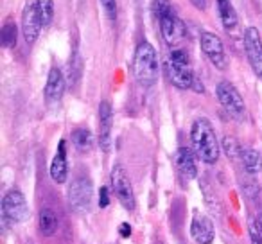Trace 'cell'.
Here are the masks:
<instances>
[{"label": "cell", "mask_w": 262, "mask_h": 244, "mask_svg": "<svg viewBox=\"0 0 262 244\" xmlns=\"http://www.w3.org/2000/svg\"><path fill=\"white\" fill-rule=\"evenodd\" d=\"M190 140L196 157L207 165H214L219 160L221 146H219L217 135L212 128L210 120L205 117H198L190 128Z\"/></svg>", "instance_id": "1"}, {"label": "cell", "mask_w": 262, "mask_h": 244, "mask_svg": "<svg viewBox=\"0 0 262 244\" xmlns=\"http://www.w3.org/2000/svg\"><path fill=\"white\" fill-rule=\"evenodd\" d=\"M133 76L137 83L144 88H151L160 76L157 49L149 41H140L137 45L135 58H133Z\"/></svg>", "instance_id": "2"}, {"label": "cell", "mask_w": 262, "mask_h": 244, "mask_svg": "<svg viewBox=\"0 0 262 244\" xmlns=\"http://www.w3.org/2000/svg\"><path fill=\"white\" fill-rule=\"evenodd\" d=\"M153 13L158 18L162 38L165 40V43L176 47L185 38V26L176 15L172 4L169 0H153Z\"/></svg>", "instance_id": "3"}, {"label": "cell", "mask_w": 262, "mask_h": 244, "mask_svg": "<svg viewBox=\"0 0 262 244\" xmlns=\"http://www.w3.org/2000/svg\"><path fill=\"white\" fill-rule=\"evenodd\" d=\"M165 72H167L169 81L180 90H190L194 79H196L192 69H190L189 56L182 49H172L171 51L167 61H165Z\"/></svg>", "instance_id": "4"}, {"label": "cell", "mask_w": 262, "mask_h": 244, "mask_svg": "<svg viewBox=\"0 0 262 244\" xmlns=\"http://www.w3.org/2000/svg\"><path fill=\"white\" fill-rule=\"evenodd\" d=\"M94 185L88 176H77L69 187V207L74 214H86L90 212Z\"/></svg>", "instance_id": "5"}, {"label": "cell", "mask_w": 262, "mask_h": 244, "mask_svg": "<svg viewBox=\"0 0 262 244\" xmlns=\"http://www.w3.org/2000/svg\"><path fill=\"white\" fill-rule=\"evenodd\" d=\"M215 95H217V101L221 102V106L226 109L228 115H232L233 119H239V120L244 119V115H246L244 99L230 81H221L215 86Z\"/></svg>", "instance_id": "6"}, {"label": "cell", "mask_w": 262, "mask_h": 244, "mask_svg": "<svg viewBox=\"0 0 262 244\" xmlns=\"http://www.w3.org/2000/svg\"><path fill=\"white\" fill-rule=\"evenodd\" d=\"M110 182H112V189H113V192H115L117 199L120 201V205L129 212L135 210V207H137L135 192H133V187H131L129 176H127L126 169L120 164L113 165Z\"/></svg>", "instance_id": "7"}, {"label": "cell", "mask_w": 262, "mask_h": 244, "mask_svg": "<svg viewBox=\"0 0 262 244\" xmlns=\"http://www.w3.org/2000/svg\"><path fill=\"white\" fill-rule=\"evenodd\" d=\"M2 217L9 223H24L29 217V207L20 190L11 189L2 197Z\"/></svg>", "instance_id": "8"}, {"label": "cell", "mask_w": 262, "mask_h": 244, "mask_svg": "<svg viewBox=\"0 0 262 244\" xmlns=\"http://www.w3.org/2000/svg\"><path fill=\"white\" fill-rule=\"evenodd\" d=\"M200 45L201 51L205 52V56L208 58V61L219 70L226 69V54H225V45L223 40L215 33L210 31H201L200 33Z\"/></svg>", "instance_id": "9"}, {"label": "cell", "mask_w": 262, "mask_h": 244, "mask_svg": "<svg viewBox=\"0 0 262 244\" xmlns=\"http://www.w3.org/2000/svg\"><path fill=\"white\" fill-rule=\"evenodd\" d=\"M244 52L255 76L262 79V38L257 27H248L244 31Z\"/></svg>", "instance_id": "10"}, {"label": "cell", "mask_w": 262, "mask_h": 244, "mask_svg": "<svg viewBox=\"0 0 262 244\" xmlns=\"http://www.w3.org/2000/svg\"><path fill=\"white\" fill-rule=\"evenodd\" d=\"M43 29L41 26L40 15L36 9V0H27L22 11V36L27 45H33L40 36V31Z\"/></svg>", "instance_id": "11"}, {"label": "cell", "mask_w": 262, "mask_h": 244, "mask_svg": "<svg viewBox=\"0 0 262 244\" xmlns=\"http://www.w3.org/2000/svg\"><path fill=\"white\" fill-rule=\"evenodd\" d=\"M113 129V109L110 101H101L99 104V146L104 153H110Z\"/></svg>", "instance_id": "12"}, {"label": "cell", "mask_w": 262, "mask_h": 244, "mask_svg": "<svg viewBox=\"0 0 262 244\" xmlns=\"http://www.w3.org/2000/svg\"><path fill=\"white\" fill-rule=\"evenodd\" d=\"M190 233L198 244H212L215 239L214 223L205 214H196L190 223Z\"/></svg>", "instance_id": "13"}, {"label": "cell", "mask_w": 262, "mask_h": 244, "mask_svg": "<svg viewBox=\"0 0 262 244\" xmlns=\"http://www.w3.org/2000/svg\"><path fill=\"white\" fill-rule=\"evenodd\" d=\"M65 86H67V81L61 69L52 66L47 77V84H45V101L49 104H58L61 101L63 94H65Z\"/></svg>", "instance_id": "14"}, {"label": "cell", "mask_w": 262, "mask_h": 244, "mask_svg": "<svg viewBox=\"0 0 262 244\" xmlns=\"http://www.w3.org/2000/svg\"><path fill=\"white\" fill-rule=\"evenodd\" d=\"M51 178L54 183H65L69 178V164H67V144L65 140H59L56 154L51 162Z\"/></svg>", "instance_id": "15"}, {"label": "cell", "mask_w": 262, "mask_h": 244, "mask_svg": "<svg viewBox=\"0 0 262 244\" xmlns=\"http://www.w3.org/2000/svg\"><path fill=\"white\" fill-rule=\"evenodd\" d=\"M174 164L176 169L185 176L187 180H192L198 176V167L196 160H194V154L189 147H180L174 153Z\"/></svg>", "instance_id": "16"}, {"label": "cell", "mask_w": 262, "mask_h": 244, "mask_svg": "<svg viewBox=\"0 0 262 244\" xmlns=\"http://www.w3.org/2000/svg\"><path fill=\"white\" fill-rule=\"evenodd\" d=\"M58 226H59V219L56 215V212L52 208L45 207L40 210L38 214V228H40V233L45 237H51L58 232Z\"/></svg>", "instance_id": "17"}, {"label": "cell", "mask_w": 262, "mask_h": 244, "mask_svg": "<svg viewBox=\"0 0 262 244\" xmlns=\"http://www.w3.org/2000/svg\"><path fill=\"white\" fill-rule=\"evenodd\" d=\"M217 4V11H219V18H221V24L226 31H232L237 27L239 24V16H237L235 8L232 6L230 0H215Z\"/></svg>", "instance_id": "18"}, {"label": "cell", "mask_w": 262, "mask_h": 244, "mask_svg": "<svg viewBox=\"0 0 262 244\" xmlns=\"http://www.w3.org/2000/svg\"><path fill=\"white\" fill-rule=\"evenodd\" d=\"M241 160H243V165H244V169H246V172H250V174H257V172L262 171V157L258 151L250 149V147L243 149Z\"/></svg>", "instance_id": "19"}, {"label": "cell", "mask_w": 262, "mask_h": 244, "mask_svg": "<svg viewBox=\"0 0 262 244\" xmlns=\"http://www.w3.org/2000/svg\"><path fill=\"white\" fill-rule=\"evenodd\" d=\"M16 41H18V27H16L15 22L9 20L0 29V43H2V47L11 49L16 45Z\"/></svg>", "instance_id": "20"}, {"label": "cell", "mask_w": 262, "mask_h": 244, "mask_svg": "<svg viewBox=\"0 0 262 244\" xmlns=\"http://www.w3.org/2000/svg\"><path fill=\"white\" fill-rule=\"evenodd\" d=\"M72 142L74 146L79 151H90L92 146H94V137H92V131L86 128H77L72 131Z\"/></svg>", "instance_id": "21"}, {"label": "cell", "mask_w": 262, "mask_h": 244, "mask_svg": "<svg viewBox=\"0 0 262 244\" xmlns=\"http://www.w3.org/2000/svg\"><path fill=\"white\" fill-rule=\"evenodd\" d=\"M36 9L40 15L41 26H51L52 16H54V0H36Z\"/></svg>", "instance_id": "22"}, {"label": "cell", "mask_w": 262, "mask_h": 244, "mask_svg": "<svg viewBox=\"0 0 262 244\" xmlns=\"http://www.w3.org/2000/svg\"><path fill=\"white\" fill-rule=\"evenodd\" d=\"M223 149H225L228 158H237L243 153V147L239 146V142H237L233 137H225V139H223Z\"/></svg>", "instance_id": "23"}, {"label": "cell", "mask_w": 262, "mask_h": 244, "mask_svg": "<svg viewBox=\"0 0 262 244\" xmlns=\"http://www.w3.org/2000/svg\"><path fill=\"white\" fill-rule=\"evenodd\" d=\"M104 9L106 16H108L110 22H115L117 20V0H99Z\"/></svg>", "instance_id": "24"}, {"label": "cell", "mask_w": 262, "mask_h": 244, "mask_svg": "<svg viewBox=\"0 0 262 244\" xmlns=\"http://www.w3.org/2000/svg\"><path fill=\"white\" fill-rule=\"evenodd\" d=\"M248 232H250V242L251 244H262V232H260V228H258L257 223H250Z\"/></svg>", "instance_id": "25"}, {"label": "cell", "mask_w": 262, "mask_h": 244, "mask_svg": "<svg viewBox=\"0 0 262 244\" xmlns=\"http://www.w3.org/2000/svg\"><path fill=\"white\" fill-rule=\"evenodd\" d=\"M110 205V196H108V187H101V192H99V207L106 208Z\"/></svg>", "instance_id": "26"}, {"label": "cell", "mask_w": 262, "mask_h": 244, "mask_svg": "<svg viewBox=\"0 0 262 244\" xmlns=\"http://www.w3.org/2000/svg\"><path fill=\"white\" fill-rule=\"evenodd\" d=\"M192 2V6L196 9H200V11H205L207 9V0H190Z\"/></svg>", "instance_id": "27"}, {"label": "cell", "mask_w": 262, "mask_h": 244, "mask_svg": "<svg viewBox=\"0 0 262 244\" xmlns=\"http://www.w3.org/2000/svg\"><path fill=\"white\" fill-rule=\"evenodd\" d=\"M192 90H194V92H198V94H203V92H205V86H203V83H201V81L198 79V77H196V79H194Z\"/></svg>", "instance_id": "28"}, {"label": "cell", "mask_w": 262, "mask_h": 244, "mask_svg": "<svg viewBox=\"0 0 262 244\" xmlns=\"http://www.w3.org/2000/svg\"><path fill=\"white\" fill-rule=\"evenodd\" d=\"M120 235H122V237H129L131 235V226L127 225V223H122V225H120Z\"/></svg>", "instance_id": "29"}, {"label": "cell", "mask_w": 262, "mask_h": 244, "mask_svg": "<svg viewBox=\"0 0 262 244\" xmlns=\"http://www.w3.org/2000/svg\"><path fill=\"white\" fill-rule=\"evenodd\" d=\"M257 225H258V228H260V232H262V214L258 215V219H257Z\"/></svg>", "instance_id": "30"}, {"label": "cell", "mask_w": 262, "mask_h": 244, "mask_svg": "<svg viewBox=\"0 0 262 244\" xmlns=\"http://www.w3.org/2000/svg\"><path fill=\"white\" fill-rule=\"evenodd\" d=\"M157 244H164V242H157Z\"/></svg>", "instance_id": "31"}]
</instances>
